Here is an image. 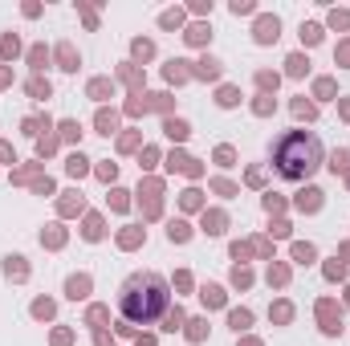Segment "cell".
Wrapping results in <instances>:
<instances>
[{
    "instance_id": "6da1fadb",
    "label": "cell",
    "mask_w": 350,
    "mask_h": 346,
    "mask_svg": "<svg viewBox=\"0 0 350 346\" xmlns=\"http://www.w3.org/2000/svg\"><path fill=\"white\" fill-rule=\"evenodd\" d=\"M118 309H122L126 322H139V326L159 322V314L167 309V281L159 273L126 277V285L118 289Z\"/></svg>"
},
{
    "instance_id": "7a4b0ae2",
    "label": "cell",
    "mask_w": 350,
    "mask_h": 346,
    "mask_svg": "<svg viewBox=\"0 0 350 346\" xmlns=\"http://www.w3.org/2000/svg\"><path fill=\"white\" fill-rule=\"evenodd\" d=\"M273 167L281 179H310L322 167V143L310 130H289L285 139L273 147Z\"/></svg>"
},
{
    "instance_id": "3957f363",
    "label": "cell",
    "mask_w": 350,
    "mask_h": 346,
    "mask_svg": "<svg viewBox=\"0 0 350 346\" xmlns=\"http://www.w3.org/2000/svg\"><path fill=\"white\" fill-rule=\"evenodd\" d=\"M277 37V21H273V16H265V21L257 25V41H273Z\"/></svg>"
},
{
    "instance_id": "277c9868",
    "label": "cell",
    "mask_w": 350,
    "mask_h": 346,
    "mask_svg": "<svg viewBox=\"0 0 350 346\" xmlns=\"http://www.w3.org/2000/svg\"><path fill=\"white\" fill-rule=\"evenodd\" d=\"M318 195H322V192H313V188H310V192L302 195V208H318Z\"/></svg>"
},
{
    "instance_id": "5b68a950",
    "label": "cell",
    "mask_w": 350,
    "mask_h": 346,
    "mask_svg": "<svg viewBox=\"0 0 350 346\" xmlns=\"http://www.w3.org/2000/svg\"><path fill=\"white\" fill-rule=\"evenodd\" d=\"M248 322H253V318H248V314H244V309H236V314H232V326H236V330H244V326H248Z\"/></svg>"
},
{
    "instance_id": "8992f818",
    "label": "cell",
    "mask_w": 350,
    "mask_h": 346,
    "mask_svg": "<svg viewBox=\"0 0 350 346\" xmlns=\"http://www.w3.org/2000/svg\"><path fill=\"white\" fill-rule=\"evenodd\" d=\"M61 61H65V70H78V65H74V49H70V45H61Z\"/></svg>"
},
{
    "instance_id": "52a82bcc",
    "label": "cell",
    "mask_w": 350,
    "mask_h": 346,
    "mask_svg": "<svg viewBox=\"0 0 350 346\" xmlns=\"http://www.w3.org/2000/svg\"><path fill=\"white\" fill-rule=\"evenodd\" d=\"M70 171H74V175H81V171H86V159L74 155V159H70Z\"/></svg>"
},
{
    "instance_id": "ba28073f",
    "label": "cell",
    "mask_w": 350,
    "mask_h": 346,
    "mask_svg": "<svg viewBox=\"0 0 350 346\" xmlns=\"http://www.w3.org/2000/svg\"><path fill=\"white\" fill-rule=\"evenodd\" d=\"M175 326H183V314H179V309H171V314H167V330H175Z\"/></svg>"
},
{
    "instance_id": "9c48e42d",
    "label": "cell",
    "mask_w": 350,
    "mask_h": 346,
    "mask_svg": "<svg viewBox=\"0 0 350 346\" xmlns=\"http://www.w3.org/2000/svg\"><path fill=\"white\" fill-rule=\"evenodd\" d=\"M204 302L208 306H220V289H204Z\"/></svg>"
},
{
    "instance_id": "30bf717a",
    "label": "cell",
    "mask_w": 350,
    "mask_h": 346,
    "mask_svg": "<svg viewBox=\"0 0 350 346\" xmlns=\"http://www.w3.org/2000/svg\"><path fill=\"white\" fill-rule=\"evenodd\" d=\"M139 346H151V342H139Z\"/></svg>"
}]
</instances>
